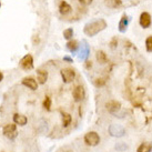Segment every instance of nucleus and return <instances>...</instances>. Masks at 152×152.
I'll return each mask as SVG.
<instances>
[{"label": "nucleus", "instance_id": "nucleus-27", "mask_svg": "<svg viewBox=\"0 0 152 152\" xmlns=\"http://www.w3.org/2000/svg\"><path fill=\"white\" fill-rule=\"evenodd\" d=\"M0 7H1V2H0Z\"/></svg>", "mask_w": 152, "mask_h": 152}, {"label": "nucleus", "instance_id": "nucleus-16", "mask_svg": "<svg viewBox=\"0 0 152 152\" xmlns=\"http://www.w3.org/2000/svg\"><path fill=\"white\" fill-rule=\"evenodd\" d=\"M152 151V142H143L137 149V152H151Z\"/></svg>", "mask_w": 152, "mask_h": 152}, {"label": "nucleus", "instance_id": "nucleus-14", "mask_svg": "<svg viewBox=\"0 0 152 152\" xmlns=\"http://www.w3.org/2000/svg\"><path fill=\"white\" fill-rule=\"evenodd\" d=\"M37 76H38V82L39 83H40V85H45L47 79H48V72L45 71V70L39 69V70H37Z\"/></svg>", "mask_w": 152, "mask_h": 152}, {"label": "nucleus", "instance_id": "nucleus-22", "mask_svg": "<svg viewBox=\"0 0 152 152\" xmlns=\"http://www.w3.org/2000/svg\"><path fill=\"white\" fill-rule=\"evenodd\" d=\"M43 108L46 110H50V108H51V99H50V97H48L47 96L46 98H45V100H43Z\"/></svg>", "mask_w": 152, "mask_h": 152}, {"label": "nucleus", "instance_id": "nucleus-18", "mask_svg": "<svg viewBox=\"0 0 152 152\" xmlns=\"http://www.w3.org/2000/svg\"><path fill=\"white\" fill-rule=\"evenodd\" d=\"M72 121V118L71 115L69 113H62V126H64V128L69 127V124L71 123Z\"/></svg>", "mask_w": 152, "mask_h": 152}, {"label": "nucleus", "instance_id": "nucleus-7", "mask_svg": "<svg viewBox=\"0 0 152 152\" xmlns=\"http://www.w3.org/2000/svg\"><path fill=\"white\" fill-rule=\"evenodd\" d=\"M72 96H73L75 101H77V102L82 101V100L86 98L85 88H83L82 86H77L76 88L73 89V91H72Z\"/></svg>", "mask_w": 152, "mask_h": 152}, {"label": "nucleus", "instance_id": "nucleus-28", "mask_svg": "<svg viewBox=\"0 0 152 152\" xmlns=\"http://www.w3.org/2000/svg\"><path fill=\"white\" fill-rule=\"evenodd\" d=\"M67 152H68V151H67Z\"/></svg>", "mask_w": 152, "mask_h": 152}, {"label": "nucleus", "instance_id": "nucleus-19", "mask_svg": "<svg viewBox=\"0 0 152 152\" xmlns=\"http://www.w3.org/2000/svg\"><path fill=\"white\" fill-rule=\"evenodd\" d=\"M78 47H79V45H78V41H76V40H69L67 42V48L71 52H75L78 49Z\"/></svg>", "mask_w": 152, "mask_h": 152}, {"label": "nucleus", "instance_id": "nucleus-4", "mask_svg": "<svg viewBox=\"0 0 152 152\" xmlns=\"http://www.w3.org/2000/svg\"><path fill=\"white\" fill-rule=\"evenodd\" d=\"M109 133L114 138H121L126 134V129L120 124H111L109 127Z\"/></svg>", "mask_w": 152, "mask_h": 152}, {"label": "nucleus", "instance_id": "nucleus-17", "mask_svg": "<svg viewBox=\"0 0 152 152\" xmlns=\"http://www.w3.org/2000/svg\"><path fill=\"white\" fill-rule=\"evenodd\" d=\"M96 58H97V60L99 61V64H107V61H108L107 55L104 53V52H103V51H101V50L97 51V55H96Z\"/></svg>", "mask_w": 152, "mask_h": 152}, {"label": "nucleus", "instance_id": "nucleus-21", "mask_svg": "<svg viewBox=\"0 0 152 152\" xmlns=\"http://www.w3.org/2000/svg\"><path fill=\"white\" fill-rule=\"evenodd\" d=\"M145 49L148 52H152V36H149L145 39Z\"/></svg>", "mask_w": 152, "mask_h": 152}, {"label": "nucleus", "instance_id": "nucleus-6", "mask_svg": "<svg viewBox=\"0 0 152 152\" xmlns=\"http://www.w3.org/2000/svg\"><path fill=\"white\" fill-rule=\"evenodd\" d=\"M139 23L143 29H148L152 23V19L150 13L147 12V11H143V12L141 13L139 18Z\"/></svg>", "mask_w": 152, "mask_h": 152}, {"label": "nucleus", "instance_id": "nucleus-10", "mask_svg": "<svg viewBox=\"0 0 152 152\" xmlns=\"http://www.w3.org/2000/svg\"><path fill=\"white\" fill-rule=\"evenodd\" d=\"M22 85L28 87L31 90H37L38 89V81L34 79L32 77H27V78H23L22 79Z\"/></svg>", "mask_w": 152, "mask_h": 152}, {"label": "nucleus", "instance_id": "nucleus-1", "mask_svg": "<svg viewBox=\"0 0 152 152\" xmlns=\"http://www.w3.org/2000/svg\"><path fill=\"white\" fill-rule=\"evenodd\" d=\"M107 28V22L104 19H98V20H94V21H91L87 23L85 26V34L89 37H93L97 34L101 32L102 30H104Z\"/></svg>", "mask_w": 152, "mask_h": 152}, {"label": "nucleus", "instance_id": "nucleus-13", "mask_svg": "<svg viewBox=\"0 0 152 152\" xmlns=\"http://www.w3.org/2000/svg\"><path fill=\"white\" fill-rule=\"evenodd\" d=\"M104 4L110 9H117L122 6V0H104Z\"/></svg>", "mask_w": 152, "mask_h": 152}, {"label": "nucleus", "instance_id": "nucleus-8", "mask_svg": "<svg viewBox=\"0 0 152 152\" xmlns=\"http://www.w3.org/2000/svg\"><path fill=\"white\" fill-rule=\"evenodd\" d=\"M20 67L23 70H31L34 68V58L31 55H26L20 60Z\"/></svg>", "mask_w": 152, "mask_h": 152}, {"label": "nucleus", "instance_id": "nucleus-3", "mask_svg": "<svg viewBox=\"0 0 152 152\" xmlns=\"http://www.w3.org/2000/svg\"><path fill=\"white\" fill-rule=\"evenodd\" d=\"M60 73H61V77H62V80L64 83H69V82L73 81V79L76 78V71L71 68H64L60 71Z\"/></svg>", "mask_w": 152, "mask_h": 152}, {"label": "nucleus", "instance_id": "nucleus-23", "mask_svg": "<svg viewBox=\"0 0 152 152\" xmlns=\"http://www.w3.org/2000/svg\"><path fill=\"white\" fill-rule=\"evenodd\" d=\"M104 82H106V81L100 78V79H97V80L94 81V85L97 86V87H101V86L104 85Z\"/></svg>", "mask_w": 152, "mask_h": 152}, {"label": "nucleus", "instance_id": "nucleus-20", "mask_svg": "<svg viewBox=\"0 0 152 152\" xmlns=\"http://www.w3.org/2000/svg\"><path fill=\"white\" fill-rule=\"evenodd\" d=\"M72 36H73V29L72 28H68L64 31V38L67 40H71Z\"/></svg>", "mask_w": 152, "mask_h": 152}, {"label": "nucleus", "instance_id": "nucleus-25", "mask_svg": "<svg viewBox=\"0 0 152 152\" xmlns=\"http://www.w3.org/2000/svg\"><path fill=\"white\" fill-rule=\"evenodd\" d=\"M64 61H68V62H72V59L71 58H69V57H64Z\"/></svg>", "mask_w": 152, "mask_h": 152}, {"label": "nucleus", "instance_id": "nucleus-9", "mask_svg": "<svg viewBox=\"0 0 152 152\" xmlns=\"http://www.w3.org/2000/svg\"><path fill=\"white\" fill-rule=\"evenodd\" d=\"M106 108L110 113L115 114L119 110L121 109V103H120L119 101H117V100H111V101L107 102L106 103Z\"/></svg>", "mask_w": 152, "mask_h": 152}, {"label": "nucleus", "instance_id": "nucleus-26", "mask_svg": "<svg viewBox=\"0 0 152 152\" xmlns=\"http://www.w3.org/2000/svg\"><path fill=\"white\" fill-rule=\"evenodd\" d=\"M2 79H4V75H2V73H1V72H0V82H1V81H2Z\"/></svg>", "mask_w": 152, "mask_h": 152}, {"label": "nucleus", "instance_id": "nucleus-15", "mask_svg": "<svg viewBox=\"0 0 152 152\" xmlns=\"http://www.w3.org/2000/svg\"><path fill=\"white\" fill-rule=\"evenodd\" d=\"M128 23H129L128 16L127 15H123L122 18H121V20H120V22H119V30H120V32H126Z\"/></svg>", "mask_w": 152, "mask_h": 152}, {"label": "nucleus", "instance_id": "nucleus-2", "mask_svg": "<svg viewBox=\"0 0 152 152\" xmlns=\"http://www.w3.org/2000/svg\"><path fill=\"white\" fill-rule=\"evenodd\" d=\"M85 142L87 145H90V147H96L100 143V137L97 132L94 131H91V132H88L87 134L85 135Z\"/></svg>", "mask_w": 152, "mask_h": 152}, {"label": "nucleus", "instance_id": "nucleus-24", "mask_svg": "<svg viewBox=\"0 0 152 152\" xmlns=\"http://www.w3.org/2000/svg\"><path fill=\"white\" fill-rule=\"evenodd\" d=\"M93 0H79V2L81 4H83V6H89V4H92Z\"/></svg>", "mask_w": 152, "mask_h": 152}, {"label": "nucleus", "instance_id": "nucleus-11", "mask_svg": "<svg viewBox=\"0 0 152 152\" xmlns=\"http://www.w3.org/2000/svg\"><path fill=\"white\" fill-rule=\"evenodd\" d=\"M13 122L16 123V124H19V126H26L27 122H28V119L23 114L16 113L13 115Z\"/></svg>", "mask_w": 152, "mask_h": 152}, {"label": "nucleus", "instance_id": "nucleus-12", "mask_svg": "<svg viewBox=\"0 0 152 152\" xmlns=\"http://www.w3.org/2000/svg\"><path fill=\"white\" fill-rule=\"evenodd\" d=\"M71 6L68 4L67 1H61L59 4V12L61 13V15H64V16H66V15H68V13H70V11H71Z\"/></svg>", "mask_w": 152, "mask_h": 152}, {"label": "nucleus", "instance_id": "nucleus-5", "mask_svg": "<svg viewBox=\"0 0 152 152\" xmlns=\"http://www.w3.org/2000/svg\"><path fill=\"white\" fill-rule=\"evenodd\" d=\"M2 132L9 139H15L17 137V126H16V123L15 124H7V126H4V129H2Z\"/></svg>", "mask_w": 152, "mask_h": 152}]
</instances>
